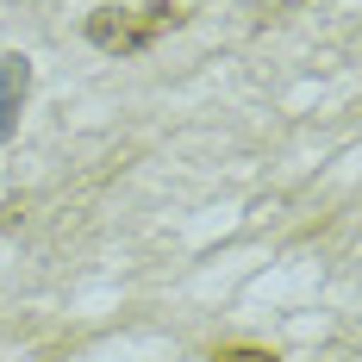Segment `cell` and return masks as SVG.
I'll list each match as a JSON object with an SVG mask.
<instances>
[{
    "mask_svg": "<svg viewBox=\"0 0 362 362\" xmlns=\"http://www.w3.org/2000/svg\"><path fill=\"white\" fill-rule=\"evenodd\" d=\"M181 19H187V13H181V6H169V0L144 6V19H132L125 6H100V13L88 19V44H100V50H119V57H132V50H144V44L163 32V25H181Z\"/></svg>",
    "mask_w": 362,
    "mask_h": 362,
    "instance_id": "obj_1",
    "label": "cell"
},
{
    "mask_svg": "<svg viewBox=\"0 0 362 362\" xmlns=\"http://www.w3.org/2000/svg\"><path fill=\"white\" fill-rule=\"evenodd\" d=\"M25 81H32L25 57H13L6 75H0V144H6V132H13V100H25Z\"/></svg>",
    "mask_w": 362,
    "mask_h": 362,
    "instance_id": "obj_2",
    "label": "cell"
},
{
    "mask_svg": "<svg viewBox=\"0 0 362 362\" xmlns=\"http://www.w3.org/2000/svg\"><path fill=\"white\" fill-rule=\"evenodd\" d=\"M206 362H275V350H262V344H218Z\"/></svg>",
    "mask_w": 362,
    "mask_h": 362,
    "instance_id": "obj_3",
    "label": "cell"
}]
</instances>
